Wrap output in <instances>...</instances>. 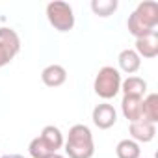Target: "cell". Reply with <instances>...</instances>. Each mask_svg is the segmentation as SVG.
<instances>
[{"mask_svg": "<svg viewBox=\"0 0 158 158\" xmlns=\"http://www.w3.org/2000/svg\"><path fill=\"white\" fill-rule=\"evenodd\" d=\"M63 145H65V154L69 158H93L95 154L93 134L86 125H73L69 128Z\"/></svg>", "mask_w": 158, "mask_h": 158, "instance_id": "obj_1", "label": "cell"}, {"mask_svg": "<svg viewBox=\"0 0 158 158\" xmlns=\"http://www.w3.org/2000/svg\"><path fill=\"white\" fill-rule=\"evenodd\" d=\"M121 73L115 69V67H110V65H104L99 69L97 76H95V82H93V89L95 93L104 99V101H110L114 99L119 91H121Z\"/></svg>", "mask_w": 158, "mask_h": 158, "instance_id": "obj_2", "label": "cell"}, {"mask_svg": "<svg viewBox=\"0 0 158 158\" xmlns=\"http://www.w3.org/2000/svg\"><path fill=\"white\" fill-rule=\"evenodd\" d=\"M47 19L58 32H69L74 26V13L67 2H50L47 6Z\"/></svg>", "mask_w": 158, "mask_h": 158, "instance_id": "obj_3", "label": "cell"}, {"mask_svg": "<svg viewBox=\"0 0 158 158\" xmlns=\"http://www.w3.org/2000/svg\"><path fill=\"white\" fill-rule=\"evenodd\" d=\"M91 119H93V125L101 130H108L112 128L115 123H117V112L112 104H97L93 108V114H91Z\"/></svg>", "mask_w": 158, "mask_h": 158, "instance_id": "obj_4", "label": "cell"}, {"mask_svg": "<svg viewBox=\"0 0 158 158\" xmlns=\"http://www.w3.org/2000/svg\"><path fill=\"white\" fill-rule=\"evenodd\" d=\"M134 17L147 28L156 30L158 26V4L152 2V0H145V2H139L138 8L132 11Z\"/></svg>", "mask_w": 158, "mask_h": 158, "instance_id": "obj_5", "label": "cell"}, {"mask_svg": "<svg viewBox=\"0 0 158 158\" xmlns=\"http://www.w3.org/2000/svg\"><path fill=\"white\" fill-rule=\"evenodd\" d=\"M128 132H130V136H132V139L138 143H149V141H152L154 139V136H156V125L154 123H149V121H145V119H139V121H134V123H130V127H128Z\"/></svg>", "mask_w": 158, "mask_h": 158, "instance_id": "obj_6", "label": "cell"}, {"mask_svg": "<svg viewBox=\"0 0 158 158\" xmlns=\"http://www.w3.org/2000/svg\"><path fill=\"white\" fill-rule=\"evenodd\" d=\"M41 80H43V84H45L47 88H60V86L65 84V80H67V71H65L61 65L52 63V65H48V67L43 69Z\"/></svg>", "mask_w": 158, "mask_h": 158, "instance_id": "obj_7", "label": "cell"}, {"mask_svg": "<svg viewBox=\"0 0 158 158\" xmlns=\"http://www.w3.org/2000/svg\"><path fill=\"white\" fill-rule=\"evenodd\" d=\"M136 54L139 58H147V60H152L158 56V34H151V35H145V37H139L136 39Z\"/></svg>", "mask_w": 158, "mask_h": 158, "instance_id": "obj_8", "label": "cell"}, {"mask_svg": "<svg viewBox=\"0 0 158 158\" xmlns=\"http://www.w3.org/2000/svg\"><path fill=\"white\" fill-rule=\"evenodd\" d=\"M141 97H130V95H123L121 101V110L125 119H128L130 123L139 121L141 119Z\"/></svg>", "mask_w": 158, "mask_h": 158, "instance_id": "obj_9", "label": "cell"}, {"mask_svg": "<svg viewBox=\"0 0 158 158\" xmlns=\"http://www.w3.org/2000/svg\"><path fill=\"white\" fill-rule=\"evenodd\" d=\"M117 61H119L121 71L127 73V74H134V73L141 67V58L136 54L134 48H125V50H121Z\"/></svg>", "mask_w": 158, "mask_h": 158, "instance_id": "obj_10", "label": "cell"}, {"mask_svg": "<svg viewBox=\"0 0 158 158\" xmlns=\"http://www.w3.org/2000/svg\"><path fill=\"white\" fill-rule=\"evenodd\" d=\"M121 91L123 95H130V97H141L147 93V82L139 76H128L127 80L121 82Z\"/></svg>", "mask_w": 158, "mask_h": 158, "instance_id": "obj_11", "label": "cell"}, {"mask_svg": "<svg viewBox=\"0 0 158 158\" xmlns=\"http://www.w3.org/2000/svg\"><path fill=\"white\" fill-rule=\"evenodd\" d=\"M39 136H41V139L50 147L52 152H58V149L63 147V134H61V130H60L58 127H54V125H47V127L41 130Z\"/></svg>", "mask_w": 158, "mask_h": 158, "instance_id": "obj_12", "label": "cell"}, {"mask_svg": "<svg viewBox=\"0 0 158 158\" xmlns=\"http://www.w3.org/2000/svg\"><path fill=\"white\" fill-rule=\"evenodd\" d=\"M141 119L154 123V125L158 123V95L156 93H149L141 101Z\"/></svg>", "mask_w": 158, "mask_h": 158, "instance_id": "obj_13", "label": "cell"}, {"mask_svg": "<svg viewBox=\"0 0 158 158\" xmlns=\"http://www.w3.org/2000/svg\"><path fill=\"white\" fill-rule=\"evenodd\" d=\"M115 154L117 158H139L141 149L139 143H136L134 139H121L115 147Z\"/></svg>", "mask_w": 158, "mask_h": 158, "instance_id": "obj_14", "label": "cell"}, {"mask_svg": "<svg viewBox=\"0 0 158 158\" xmlns=\"http://www.w3.org/2000/svg\"><path fill=\"white\" fill-rule=\"evenodd\" d=\"M91 10L97 17H110L117 11V0H93Z\"/></svg>", "mask_w": 158, "mask_h": 158, "instance_id": "obj_15", "label": "cell"}, {"mask_svg": "<svg viewBox=\"0 0 158 158\" xmlns=\"http://www.w3.org/2000/svg\"><path fill=\"white\" fill-rule=\"evenodd\" d=\"M28 151H30V156H32V158H48L50 154H54V152L50 151V147L41 139V136H37V138H34V139L30 141Z\"/></svg>", "mask_w": 158, "mask_h": 158, "instance_id": "obj_16", "label": "cell"}, {"mask_svg": "<svg viewBox=\"0 0 158 158\" xmlns=\"http://www.w3.org/2000/svg\"><path fill=\"white\" fill-rule=\"evenodd\" d=\"M0 41H2L4 45H8L15 54H19V50H21V39H19V35H17L15 30H11V28H0Z\"/></svg>", "mask_w": 158, "mask_h": 158, "instance_id": "obj_17", "label": "cell"}, {"mask_svg": "<svg viewBox=\"0 0 158 158\" xmlns=\"http://www.w3.org/2000/svg\"><path fill=\"white\" fill-rule=\"evenodd\" d=\"M17 54L8 47V45H4L2 41H0V69H2V67H6L13 58H15Z\"/></svg>", "mask_w": 158, "mask_h": 158, "instance_id": "obj_18", "label": "cell"}, {"mask_svg": "<svg viewBox=\"0 0 158 158\" xmlns=\"http://www.w3.org/2000/svg\"><path fill=\"white\" fill-rule=\"evenodd\" d=\"M0 158H24L21 154H6V156H0Z\"/></svg>", "mask_w": 158, "mask_h": 158, "instance_id": "obj_19", "label": "cell"}, {"mask_svg": "<svg viewBox=\"0 0 158 158\" xmlns=\"http://www.w3.org/2000/svg\"><path fill=\"white\" fill-rule=\"evenodd\" d=\"M48 158H65V156H61V154H58V152H54V154H50Z\"/></svg>", "mask_w": 158, "mask_h": 158, "instance_id": "obj_20", "label": "cell"}]
</instances>
